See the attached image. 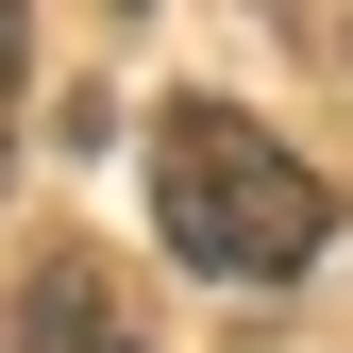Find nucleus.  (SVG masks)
I'll list each match as a JSON object with an SVG mask.
<instances>
[{
  "mask_svg": "<svg viewBox=\"0 0 353 353\" xmlns=\"http://www.w3.org/2000/svg\"><path fill=\"white\" fill-rule=\"evenodd\" d=\"M152 219H168L185 270H219V286H286V270H320L336 185L270 135V118H236V101H168V118H152Z\"/></svg>",
  "mask_w": 353,
  "mask_h": 353,
  "instance_id": "1",
  "label": "nucleus"
},
{
  "mask_svg": "<svg viewBox=\"0 0 353 353\" xmlns=\"http://www.w3.org/2000/svg\"><path fill=\"white\" fill-rule=\"evenodd\" d=\"M118 17H152V0H118Z\"/></svg>",
  "mask_w": 353,
  "mask_h": 353,
  "instance_id": "4",
  "label": "nucleus"
},
{
  "mask_svg": "<svg viewBox=\"0 0 353 353\" xmlns=\"http://www.w3.org/2000/svg\"><path fill=\"white\" fill-rule=\"evenodd\" d=\"M0 353H152V336H135V303H118V270L34 252V270H17V320H0Z\"/></svg>",
  "mask_w": 353,
  "mask_h": 353,
  "instance_id": "2",
  "label": "nucleus"
},
{
  "mask_svg": "<svg viewBox=\"0 0 353 353\" xmlns=\"http://www.w3.org/2000/svg\"><path fill=\"white\" fill-rule=\"evenodd\" d=\"M17 101H34V0H0V168H17Z\"/></svg>",
  "mask_w": 353,
  "mask_h": 353,
  "instance_id": "3",
  "label": "nucleus"
}]
</instances>
